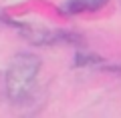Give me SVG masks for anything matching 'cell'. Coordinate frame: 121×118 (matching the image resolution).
I'll return each instance as SVG.
<instances>
[{"label": "cell", "instance_id": "obj_1", "mask_svg": "<svg viewBox=\"0 0 121 118\" xmlns=\"http://www.w3.org/2000/svg\"><path fill=\"white\" fill-rule=\"evenodd\" d=\"M40 70V58L30 52H20L12 58L6 70V96L12 102H18L30 92Z\"/></svg>", "mask_w": 121, "mask_h": 118}, {"label": "cell", "instance_id": "obj_2", "mask_svg": "<svg viewBox=\"0 0 121 118\" xmlns=\"http://www.w3.org/2000/svg\"><path fill=\"white\" fill-rule=\"evenodd\" d=\"M8 24L16 26V30L30 42L35 44H55V42H60V40H75V36L71 34H65V32H55V30H48L44 26H30V24H22V22H14V20H8Z\"/></svg>", "mask_w": 121, "mask_h": 118}, {"label": "cell", "instance_id": "obj_3", "mask_svg": "<svg viewBox=\"0 0 121 118\" xmlns=\"http://www.w3.org/2000/svg\"><path fill=\"white\" fill-rule=\"evenodd\" d=\"M109 0H67L63 10L67 14H83V12H95L103 8Z\"/></svg>", "mask_w": 121, "mask_h": 118}, {"label": "cell", "instance_id": "obj_4", "mask_svg": "<svg viewBox=\"0 0 121 118\" xmlns=\"http://www.w3.org/2000/svg\"><path fill=\"white\" fill-rule=\"evenodd\" d=\"M99 62H103V60L93 54H77V58H75V66H87V64H99Z\"/></svg>", "mask_w": 121, "mask_h": 118}]
</instances>
